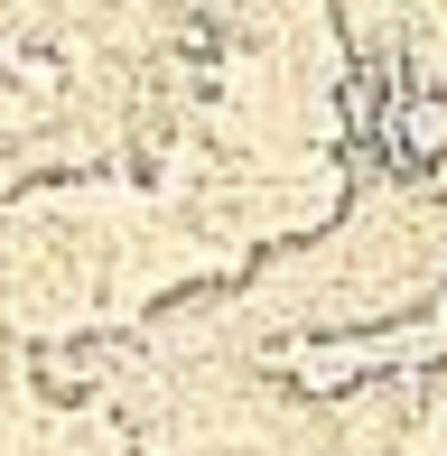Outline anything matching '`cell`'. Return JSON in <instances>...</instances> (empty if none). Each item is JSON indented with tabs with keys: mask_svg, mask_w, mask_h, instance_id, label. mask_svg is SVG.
<instances>
[{
	"mask_svg": "<svg viewBox=\"0 0 447 456\" xmlns=\"http://www.w3.org/2000/svg\"><path fill=\"white\" fill-rule=\"evenodd\" d=\"M401 150L410 159H447V94H410L401 102Z\"/></svg>",
	"mask_w": 447,
	"mask_h": 456,
	"instance_id": "cell-1",
	"label": "cell"
},
{
	"mask_svg": "<svg viewBox=\"0 0 447 456\" xmlns=\"http://www.w3.org/2000/svg\"><path fill=\"white\" fill-rule=\"evenodd\" d=\"M37 382H47V391H66V401H75V391L93 382V354H37Z\"/></svg>",
	"mask_w": 447,
	"mask_h": 456,
	"instance_id": "cell-2",
	"label": "cell"
}]
</instances>
